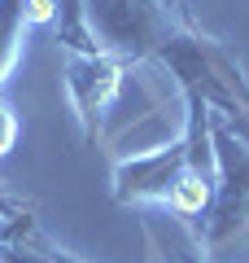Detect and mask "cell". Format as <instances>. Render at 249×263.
I'll return each instance as SVG.
<instances>
[{
    "label": "cell",
    "instance_id": "6da1fadb",
    "mask_svg": "<svg viewBox=\"0 0 249 263\" xmlns=\"http://www.w3.org/2000/svg\"><path fill=\"white\" fill-rule=\"evenodd\" d=\"M157 62L175 75L179 92L197 97L223 123H249V79L227 44L210 40L201 27H179L157 48Z\"/></svg>",
    "mask_w": 249,
    "mask_h": 263
},
{
    "label": "cell",
    "instance_id": "7a4b0ae2",
    "mask_svg": "<svg viewBox=\"0 0 249 263\" xmlns=\"http://www.w3.org/2000/svg\"><path fill=\"white\" fill-rule=\"evenodd\" d=\"M214 114V110H210ZM214 162L219 184L201 228L205 263H240L249 259V141H240L223 119H214Z\"/></svg>",
    "mask_w": 249,
    "mask_h": 263
},
{
    "label": "cell",
    "instance_id": "3957f363",
    "mask_svg": "<svg viewBox=\"0 0 249 263\" xmlns=\"http://www.w3.org/2000/svg\"><path fill=\"white\" fill-rule=\"evenodd\" d=\"M83 27L105 57L136 66L179 31L162 0H83Z\"/></svg>",
    "mask_w": 249,
    "mask_h": 263
},
{
    "label": "cell",
    "instance_id": "277c9868",
    "mask_svg": "<svg viewBox=\"0 0 249 263\" xmlns=\"http://www.w3.org/2000/svg\"><path fill=\"white\" fill-rule=\"evenodd\" d=\"M131 66L114 62L105 53H66V97L74 105V119L83 127V141L96 145L105 132V119L127 92Z\"/></svg>",
    "mask_w": 249,
    "mask_h": 263
},
{
    "label": "cell",
    "instance_id": "5b68a950",
    "mask_svg": "<svg viewBox=\"0 0 249 263\" xmlns=\"http://www.w3.org/2000/svg\"><path fill=\"white\" fill-rule=\"evenodd\" d=\"M188 171V136L179 132L171 145H157L144 154H127L114 162V202L122 206H149L171 197V189L179 184V176Z\"/></svg>",
    "mask_w": 249,
    "mask_h": 263
},
{
    "label": "cell",
    "instance_id": "8992f818",
    "mask_svg": "<svg viewBox=\"0 0 249 263\" xmlns=\"http://www.w3.org/2000/svg\"><path fill=\"white\" fill-rule=\"evenodd\" d=\"M31 27L27 0H0V84L9 79V70L18 66L22 53V31Z\"/></svg>",
    "mask_w": 249,
    "mask_h": 263
},
{
    "label": "cell",
    "instance_id": "52a82bcc",
    "mask_svg": "<svg viewBox=\"0 0 249 263\" xmlns=\"http://www.w3.org/2000/svg\"><path fill=\"white\" fill-rule=\"evenodd\" d=\"M57 5V40L66 53H101L83 27V0H53Z\"/></svg>",
    "mask_w": 249,
    "mask_h": 263
},
{
    "label": "cell",
    "instance_id": "ba28073f",
    "mask_svg": "<svg viewBox=\"0 0 249 263\" xmlns=\"http://www.w3.org/2000/svg\"><path fill=\"white\" fill-rule=\"evenodd\" d=\"M0 263H83L70 259V254H57V250H39V246L22 241V237H0Z\"/></svg>",
    "mask_w": 249,
    "mask_h": 263
},
{
    "label": "cell",
    "instance_id": "9c48e42d",
    "mask_svg": "<svg viewBox=\"0 0 249 263\" xmlns=\"http://www.w3.org/2000/svg\"><path fill=\"white\" fill-rule=\"evenodd\" d=\"M18 145V119H13V110L5 101H0V158Z\"/></svg>",
    "mask_w": 249,
    "mask_h": 263
},
{
    "label": "cell",
    "instance_id": "30bf717a",
    "mask_svg": "<svg viewBox=\"0 0 249 263\" xmlns=\"http://www.w3.org/2000/svg\"><path fill=\"white\" fill-rule=\"evenodd\" d=\"M162 5L171 9V18H175L179 27H197V22H193V13H188V0H162Z\"/></svg>",
    "mask_w": 249,
    "mask_h": 263
},
{
    "label": "cell",
    "instance_id": "8fae6325",
    "mask_svg": "<svg viewBox=\"0 0 249 263\" xmlns=\"http://www.w3.org/2000/svg\"><path fill=\"white\" fill-rule=\"evenodd\" d=\"M184 263H205V259H184Z\"/></svg>",
    "mask_w": 249,
    "mask_h": 263
}]
</instances>
